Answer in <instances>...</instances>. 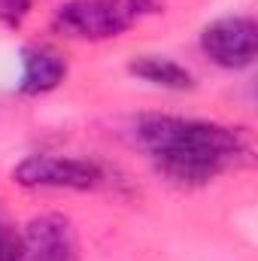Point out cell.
Listing matches in <instances>:
<instances>
[{
    "instance_id": "1",
    "label": "cell",
    "mask_w": 258,
    "mask_h": 261,
    "mask_svg": "<svg viewBox=\"0 0 258 261\" xmlns=\"http://www.w3.org/2000/svg\"><path fill=\"white\" fill-rule=\"evenodd\" d=\"M131 143L146 155L152 170L173 189H207L219 176L252 164L255 143L240 125L176 116L140 113L131 119Z\"/></svg>"
},
{
    "instance_id": "2",
    "label": "cell",
    "mask_w": 258,
    "mask_h": 261,
    "mask_svg": "<svg viewBox=\"0 0 258 261\" xmlns=\"http://www.w3.org/2000/svg\"><path fill=\"white\" fill-rule=\"evenodd\" d=\"M161 12V0H64L52 9L49 31L73 43H110Z\"/></svg>"
},
{
    "instance_id": "3",
    "label": "cell",
    "mask_w": 258,
    "mask_h": 261,
    "mask_svg": "<svg viewBox=\"0 0 258 261\" xmlns=\"http://www.w3.org/2000/svg\"><path fill=\"white\" fill-rule=\"evenodd\" d=\"M9 176L28 192H97L110 182V173L100 161L61 152L24 155Z\"/></svg>"
},
{
    "instance_id": "4",
    "label": "cell",
    "mask_w": 258,
    "mask_h": 261,
    "mask_svg": "<svg viewBox=\"0 0 258 261\" xmlns=\"http://www.w3.org/2000/svg\"><path fill=\"white\" fill-rule=\"evenodd\" d=\"M200 55L219 70L240 73L255 64L258 55V24L246 12H228L203 24L197 37Z\"/></svg>"
},
{
    "instance_id": "5",
    "label": "cell",
    "mask_w": 258,
    "mask_h": 261,
    "mask_svg": "<svg viewBox=\"0 0 258 261\" xmlns=\"http://www.w3.org/2000/svg\"><path fill=\"white\" fill-rule=\"evenodd\" d=\"M18 261H82L76 225L64 213H40L21 228Z\"/></svg>"
},
{
    "instance_id": "6",
    "label": "cell",
    "mask_w": 258,
    "mask_h": 261,
    "mask_svg": "<svg viewBox=\"0 0 258 261\" xmlns=\"http://www.w3.org/2000/svg\"><path fill=\"white\" fill-rule=\"evenodd\" d=\"M67 55L49 43H28L18 52V82L15 91L21 97H46L67 82Z\"/></svg>"
},
{
    "instance_id": "7",
    "label": "cell",
    "mask_w": 258,
    "mask_h": 261,
    "mask_svg": "<svg viewBox=\"0 0 258 261\" xmlns=\"http://www.w3.org/2000/svg\"><path fill=\"white\" fill-rule=\"evenodd\" d=\"M128 73L134 79L152 85V88L173 91V94H183V91H194L197 88V76L192 73V67L176 61V58H170V55H155V52L134 55L128 61Z\"/></svg>"
},
{
    "instance_id": "8",
    "label": "cell",
    "mask_w": 258,
    "mask_h": 261,
    "mask_svg": "<svg viewBox=\"0 0 258 261\" xmlns=\"http://www.w3.org/2000/svg\"><path fill=\"white\" fill-rule=\"evenodd\" d=\"M21 255V225L0 197V261H18Z\"/></svg>"
},
{
    "instance_id": "9",
    "label": "cell",
    "mask_w": 258,
    "mask_h": 261,
    "mask_svg": "<svg viewBox=\"0 0 258 261\" xmlns=\"http://www.w3.org/2000/svg\"><path fill=\"white\" fill-rule=\"evenodd\" d=\"M34 6H37V0H0V24L9 31H18L31 18Z\"/></svg>"
}]
</instances>
